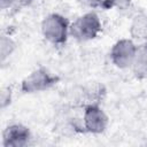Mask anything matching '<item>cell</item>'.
<instances>
[{
    "mask_svg": "<svg viewBox=\"0 0 147 147\" xmlns=\"http://www.w3.org/2000/svg\"><path fill=\"white\" fill-rule=\"evenodd\" d=\"M130 34L136 40L147 39V15L138 14L133 17L130 25Z\"/></svg>",
    "mask_w": 147,
    "mask_h": 147,
    "instance_id": "cell-8",
    "label": "cell"
},
{
    "mask_svg": "<svg viewBox=\"0 0 147 147\" xmlns=\"http://www.w3.org/2000/svg\"><path fill=\"white\" fill-rule=\"evenodd\" d=\"M15 47H16V44L9 36H6V34L1 36V39H0V59H1L2 63L6 61V59H8L11 55Z\"/></svg>",
    "mask_w": 147,
    "mask_h": 147,
    "instance_id": "cell-9",
    "label": "cell"
},
{
    "mask_svg": "<svg viewBox=\"0 0 147 147\" xmlns=\"http://www.w3.org/2000/svg\"><path fill=\"white\" fill-rule=\"evenodd\" d=\"M11 102V88L9 86H3L0 92V107L5 109Z\"/></svg>",
    "mask_w": 147,
    "mask_h": 147,
    "instance_id": "cell-11",
    "label": "cell"
},
{
    "mask_svg": "<svg viewBox=\"0 0 147 147\" xmlns=\"http://www.w3.org/2000/svg\"><path fill=\"white\" fill-rule=\"evenodd\" d=\"M17 0H0V7L1 9H10V8H16Z\"/></svg>",
    "mask_w": 147,
    "mask_h": 147,
    "instance_id": "cell-12",
    "label": "cell"
},
{
    "mask_svg": "<svg viewBox=\"0 0 147 147\" xmlns=\"http://www.w3.org/2000/svg\"><path fill=\"white\" fill-rule=\"evenodd\" d=\"M109 124V117L98 103L86 105L83 113L82 125L85 132L100 134L106 131Z\"/></svg>",
    "mask_w": 147,
    "mask_h": 147,
    "instance_id": "cell-4",
    "label": "cell"
},
{
    "mask_svg": "<svg viewBox=\"0 0 147 147\" xmlns=\"http://www.w3.org/2000/svg\"><path fill=\"white\" fill-rule=\"evenodd\" d=\"M131 3V0H103L101 8L110 9V8H118V9H126Z\"/></svg>",
    "mask_w": 147,
    "mask_h": 147,
    "instance_id": "cell-10",
    "label": "cell"
},
{
    "mask_svg": "<svg viewBox=\"0 0 147 147\" xmlns=\"http://www.w3.org/2000/svg\"><path fill=\"white\" fill-rule=\"evenodd\" d=\"M42 37L53 45H63L70 34V23L61 14L52 13L47 15L40 25Z\"/></svg>",
    "mask_w": 147,
    "mask_h": 147,
    "instance_id": "cell-1",
    "label": "cell"
},
{
    "mask_svg": "<svg viewBox=\"0 0 147 147\" xmlns=\"http://www.w3.org/2000/svg\"><path fill=\"white\" fill-rule=\"evenodd\" d=\"M34 0H17V3H16V8H23V7H26L29 6L30 3H32Z\"/></svg>",
    "mask_w": 147,
    "mask_h": 147,
    "instance_id": "cell-13",
    "label": "cell"
},
{
    "mask_svg": "<svg viewBox=\"0 0 147 147\" xmlns=\"http://www.w3.org/2000/svg\"><path fill=\"white\" fill-rule=\"evenodd\" d=\"M102 30L101 21L96 13L88 11L78 16L70 24V36L78 41L95 39Z\"/></svg>",
    "mask_w": 147,
    "mask_h": 147,
    "instance_id": "cell-2",
    "label": "cell"
},
{
    "mask_svg": "<svg viewBox=\"0 0 147 147\" xmlns=\"http://www.w3.org/2000/svg\"><path fill=\"white\" fill-rule=\"evenodd\" d=\"M138 46L134 44L132 39L123 38L117 40L111 49H110V60L115 67L118 69H127L131 68L132 62L134 60Z\"/></svg>",
    "mask_w": 147,
    "mask_h": 147,
    "instance_id": "cell-5",
    "label": "cell"
},
{
    "mask_svg": "<svg viewBox=\"0 0 147 147\" xmlns=\"http://www.w3.org/2000/svg\"><path fill=\"white\" fill-rule=\"evenodd\" d=\"M31 139V132L23 124H10L2 132L3 147H24Z\"/></svg>",
    "mask_w": 147,
    "mask_h": 147,
    "instance_id": "cell-6",
    "label": "cell"
},
{
    "mask_svg": "<svg viewBox=\"0 0 147 147\" xmlns=\"http://www.w3.org/2000/svg\"><path fill=\"white\" fill-rule=\"evenodd\" d=\"M131 69L133 75L139 79L147 77V42L146 41L138 46Z\"/></svg>",
    "mask_w": 147,
    "mask_h": 147,
    "instance_id": "cell-7",
    "label": "cell"
},
{
    "mask_svg": "<svg viewBox=\"0 0 147 147\" xmlns=\"http://www.w3.org/2000/svg\"><path fill=\"white\" fill-rule=\"evenodd\" d=\"M92 6H95V7H101L103 0H87Z\"/></svg>",
    "mask_w": 147,
    "mask_h": 147,
    "instance_id": "cell-14",
    "label": "cell"
},
{
    "mask_svg": "<svg viewBox=\"0 0 147 147\" xmlns=\"http://www.w3.org/2000/svg\"><path fill=\"white\" fill-rule=\"evenodd\" d=\"M60 80L59 76L51 72L47 68L40 67L31 71L21 82V91L23 93H39L49 90Z\"/></svg>",
    "mask_w": 147,
    "mask_h": 147,
    "instance_id": "cell-3",
    "label": "cell"
}]
</instances>
